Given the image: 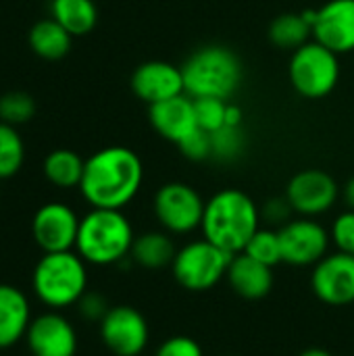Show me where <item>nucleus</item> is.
<instances>
[{"mask_svg": "<svg viewBox=\"0 0 354 356\" xmlns=\"http://www.w3.org/2000/svg\"><path fill=\"white\" fill-rule=\"evenodd\" d=\"M142 179L140 156L125 146H108L86 159L79 192L92 209L121 211L136 198Z\"/></svg>", "mask_w": 354, "mask_h": 356, "instance_id": "obj_1", "label": "nucleus"}, {"mask_svg": "<svg viewBox=\"0 0 354 356\" xmlns=\"http://www.w3.org/2000/svg\"><path fill=\"white\" fill-rule=\"evenodd\" d=\"M202 236L230 254L244 252L261 227V211L242 190H221L204 204Z\"/></svg>", "mask_w": 354, "mask_h": 356, "instance_id": "obj_2", "label": "nucleus"}, {"mask_svg": "<svg viewBox=\"0 0 354 356\" xmlns=\"http://www.w3.org/2000/svg\"><path fill=\"white\" fill-rule=\"evenodd\" d=\"M134 240L131 223L121 211L92 209L79 219L75 250L86 263L106 267L127 259Z\"/></svg>", "mask_w": 354, "mask_h": 356, "instance_id": "obj_3", "label": "nucleus"}, {"mask_svg": "<svg viewBox=\"0 0 354 356\" xmlns=\"http://www.w3.org/2000/svg\"><path fill=\"white\" fill-rule=\"evenodd\" d=\"M184 90L190 98H221L227 100L240 88V58L225 46L198 48L182 65Z\"/></svg>", "mask_w": 354, "mask_h": 356, "instance_id": "obj_4", "label": "nucleus"}, {"mask_svg": "<svg viewBox=\"0 0 354 356\" xmlns=\"http://www.w3.org/2000/svg\"><path fill=\"white\" fill-rule=\"evenodd\" d=\"M31 288L40 302L50 309L77 305L79 298L88 292L86 261L73 250L44 252L33 269Z\"/></svg>", "mask_w": 354, "mask_h": 356, "instance_id": "obj_5", "label": "nucleus"}, {"mask_svg": "<svg viewBox=\"0 0 354 356\" xmlns=\"http://www.w3.org/2000/svg\"><path fill=\"white\" fill-rule=\"evenodd\" d=\"M232 257L234 254L202 238L177 250L171 263V273L182 288L190 292H207L225 280Z\"/></svg>", "mask_w": 354, "mask_h": 356, "instance_id": "obj_6", "label": "nucleus"}, {"mask_svg": "<svg viewBox=\"0 0 354 356\" xmlns=\"http://www.w3.org/2000/svg\"><path fill=\"white\" fill-rule=\"evenodd\" d=\"M290 81L305 98L328 96L340 79L338 54L319 42H307L290 58Z\"/></svg>", "mask_w": 354, "mask_h": 356, "instance_id": "obj_7", "label": "nucleus"}, {"mask_svg": "<svg viewBox=\"0 0 354 356\" xmlns=\"http://www.w3.org/2000/svg\"><path fill=\"white\" fill-rule=\"evenodd\" d=\"M204 200L200 194L182 181H171L159 188L154 196V215L165 232L190 234L202 225Z\"/></svg>", "mask_w": 354, "mask_h": 356, "instance_id": "obj_8", "label": "nucleus"}, {"mask_svg": "<svg viewBox=\"0 0 354 356\" xmlns=\"http://www.w3.org/2000/svg\"><path fill=\"white\" fill-rule=\"evenodd\" d=\"M282 242V261L292 267H315L330 248V232L313 217L290 219L277 229Z\"/></svg>", "mask_w": 354, "mask_h": 356, "instance_id": "obj_9", "label": "nucleus"}, {"mask_svg": "<svg viewBox=\"0 0 354 356\" xmlns=\"http://www.w3.org/2000/svg\"><path fill=\"white\" fill-rule=\"evenodd\" d=\"M100 340L115 356H140L150 340L148 321L129 305L111 307L100 321Z\"/></svg>", "mask_w": 354, "mask_h": 356, "instance_id": "obj_10", "label": "nucleus"}, {"mask_svg": "<svg viewBox=\"0 0 354 356\" xmlns=\"http://www.w3.org/2000/svg\"><path fill=\"white\" fill-rule=\"evenodd\" d=\"M313 294L330 307L354 302V257L346 252L325 254L311 273Z\"/></svg>", "mask_w": 354, "mask_h": 356, "instance_id": "obj_11", "label": "nucleus"}, {"mask_svg": "<svg viewBox=\"0 0 354 356\" xmlns=\"http://www.w3.org/2000/svg\"><path fill=\"white\" fill-rule=\"evenodd\" d=\"M338 184L336 179L321 169H305L296 173L288 188L286 198L294 213L300 217H317L328 213L338 200Z\"/></svg>", "mask_w": 354, "mask_h": 356, "instance_id": "obj_12", "label": "nucleus"}, {"mask_svg": "<svg viewBox=\"0 0 354 356\" xmlns=\"http://www.w3.org/2000/svg\"><path fill=\"white\" fill-rule=\"evenodd\" d=\"M79 232V217L63 202L42 204L31 221V234L35 244L44 252L73 250Z\"/></svg>", "mask_w": 354, "mask_h": 356, "instance_id": "obj_13", "label": "nucleus"}, {"mask_svg": "<svg viewBox=\"0 0 354 356\" xmlns=\"http://www.w3.org/2000/svg\"><path fill=\"white\" fill-rule=\"evenodd\" d=\"M33 356H75L77 332L61 313H44L31 319L25 334Z\"/></svg>", "mask_w": 354, "mask_h": 356, "instance_id": "obj_14", "label": "nucleus"}, {"mask_svg": "<svg viewBox=\"0 0 354 356\" xmlns=\"http://www.w3.org/2000/svg\"><path fill=\"white\" fill-rule=\"evenodd\" d=\"M315 42L336 54L354 50V0H330L317 8L313 23Z\"/></svg>", "mask_w": 354, "mask_h": 356, "instance_id": "obj_15", "label": "nucleus"}, {"mask_svg": "<svg viewBox=\"0 0 354 356\" xmlns=\"http://www.w3.org/2000/svg\"><path fill=\"white\" fill-rule=\"evenodd\" d=\"M131 90L148 106L186 94L182 67L165 60H148L131 73Z\"/></svg>", "mask_w": 354, "mask_h": 356, "instance_id": "obj_16", "label": "nucleus"}, {"mask_svg": "<svg viewBox=\"0 0 354 356\" xmlns=\"http://www.w3.org/2000/svg\"><path fill=\"white\" fill-rule=\"evenodd\" d=\"M148 119L154 131L173 144H179L186 136H190L198 127L194 100L188 94H179L175 98L150 104Z\"/></svg>", "mask_w": 354, "mask_h": 356, "instance_id": "obj_17", "label": "nucleus"}, {"mask_svg": "<svg viewBox=\"0 0 354 356\" xmlns=\"http://www.w3.org/2000/svg\"><path fill=\"white\" fill-rule=\"evenodd\" d=\"M232 290L246 300H261L273 288V269L240 252L232 257L225 275Z\"/></svg>", "mask_w": 354, "mask_h": 356, "instance_id": "obj_18", "label": "nucleus"}, {"mask_svg": "<svg viewBox=\"0 0 354 356\" xmlns=\"http://www.w3.org/2000/svg\"><path fill=\"white\" fill-rule=\"evenodd\" d=\"M31 323L27 296L8 284H0V350L15 346L25 338Z\"/></svg>", "mask_w": 354, "mask_h": 356, "instance_id": "obj_19", "label": "nucleus"}, {"mask_svg": "<svg viewBox=\"0 0 354 356\" xmlns=\"http://www.w3.org/2000/svg\"><path fill=\"white\" fill-rule=\"evenodd\" d=\"M71 42H73V35L52 17L35 21L27 33V44L31 52L44 60L65 58L71 50Z\"/></svg>", "mask_w": 354, "mask_h": 356, "instance_id": "obj_20", "label": "nucleus"}, {"mask_svg": "<svg viewBox=\"0 0 354 356\" xmlns=\"http://www.w3.org/2000/svg\"><path fill=\"white\" fill-rule=\"evenodd\" d=\"M50 17L73 38L88 35L98 23L96 0H50Z\"/></svg>", "mask_w": 354, "mask_h": 356, "instance_id": "obj_21", "label": "nucleus"}, {"mask_svg": "<svg viewBox=\"0 0 354 356\" xmlns=\"http://www.w3.org/2000/svg\"><path fill=\"white\" fill-rule=\"evenodd\" d=\"M177 250L173 246V240L165 232H146L142 236H136L131 246V261L144 269H165L171 267Z\"/></svg>", "mask_w": 354, "mask_h": 356, "instance_id": "obj_22", "label": "nucleus"}, {"mask_svg": "<svg viewBox=\"0 0 354 356\" xmlns=\"http://www.w3.org/2000/svg\"><path fill=\"white\" fill-rule=\"evenodd\" d=\"M83 167L86 161L69 148H56L48 152L42 163L44 177L61 190L79 188L83 177Z\"/></svg>", "mask_w": 354, "mask_h": 356, "instance_id": "obj_23", "label": "nucleus"}, {"mask_svg": "<svg viewBox=\"0 0 354 356\" xmlns=\"http://www.w3.org/2000/svg\"><path fill=\"white\" fill-rule=\"evenodd\" d=\"M309 35H313V25L307 21L305 13H284L269 25V40L284 50L300 48L307 44Z\"/></svg>", "mask_w": 354, "mask_h": 356, "instance_id": "obj_24", "label": "nucleus"}, {"mask_svg": "<svg viewBox=\"0 0 354 356\" xmlns=\"http://www.w3.org/2000/svg\"><path fill=\"white\" fill-rule=\"evenodd\" d=\"M25 161V144L15 125L0 121V179L15 177Z\"/></svg>", "mask_w": 354, "mask_h": 356, "instance_id": "obj_25", "label": "nucleus"}, {"mask_svg": "<svg viewBox=\"0 0 354 356\" xmlns=\"http://www.w3.org/2000/svg\"><path fill=\"white\" fill-rule=\"evenodd\" d=\"M244 254H248L250 259L267 265V267H275L282 261V242H280V234L277 229H263L259 227V232L250 238V242L244 248Z\"/></svg>", "mask_w": 354, "mask_h": 356, "instance_id": "obj_26", "label": "nucleus"}, {"mask_svg": "<svg viewBox=\"0 0 354 356\" xmlns=\"http://www.w3.org/2000/svg\"><path fill=\"white\" fill-rule=\"evenodd\" d=\"M35 115V100L27 92H6L0 96V121L8 125H23Z\"/></svg>", "mask_w": 354, "mask_h": 356, "instance_id": "obj_27", "label": "nucleus"}, {"mask_svg": "<svg viewBox=\"0 0 354 356\" xmlns=\"http://www.w3.org/2000/svg\"><path fill=\"white\" fill-rule=\"evenodd\" d=\"M244 150V136L240 125H223L211 131V156L217 161H234Z\"/></svg>", "mask_w": 354, "mask_h": 356, "instance_id": "obj_28", "label": "nucleus"}, {"mask_svg": "<svg viewBox=\"0 0 354 356\" xmlns=\"http://www.w3.org/2000/svg\"><path fill=\"white\" fill-rule=\"evenodd\" d=\"M194 100V113H196V121L198 127H202L204 131H215L219 127H223L227 123V100L221 98H192Z\"/></svg>", "mask_w": 354, "mask_h": 356, "instance_id": "obj_29", "label": "nucleus"}, {"mask_svg": "<svg viewBox=\"0 0 354 356\" xmlns=\"http://www.w3.org/2000/svg\"><path fill=\"white\" fill-rule=\"evenodd\" d=\"M330 238L336 244L338 252L354 257V211H344L336 217V221L332 223Z\"/></svg>", "mask_w": 354, "mask_h": 356, "instance_id": "obj_30", "label": "nucleus"}, {"mask_svg": "<svg viewBox=\"0 0 354 356\" xmlns=\"http://www.w3.org/2000/svg\"><path fill=\"white\" fill-rule=\"evenodd\" d=\"M179 152L190 161H204L211 159V134L202 127H196L190 136H186L177 144Z\"/></svg>", "mask_w": 354, "mask_h": 356, "instance_id": "obj_31", "label": "nucleus"}, {"mask_svg": "<svg viewBox=\"0 0 354 356\" xmlns=\"http://www.w3.org/2000/svg\"><path fill=\"white\" fill-rule=\"evenodd\" d=\"M154 356H204L200 344L194 338L188 336H173L167 338L159 348Z\"/></svg>", "mask_w": 354, "mask_h": 356, "instance_id": "obj_32", "label": "nucleus"}, {"mask_svg": "<svg viewBox=\"0 0 354 356\" xmlns=\"http://www.w3.org/2000/svg\"><path fill=\"white\" fill-rule=\"evenodd\" d=\"M77 307H79V313H81V317H86L88 321H102V317L108 313V305H106V300L100 296V294H96V292H86L81 298H79V302H77Z\"/></svg>", "mask_w": 354, "mask_h": 356, "instance_id": "obj_33", "label": "nucleus"}, {"mask_svg": "<svg viewBox=\"0 0 354 356\" xmlns=\"http://www.w3.org/2000/svg\"><path fill=\"white\" fill-rule=\"evenodd\" d=\"M292 207L288 202V198H271L263 211H261V219H267L269 223H275V225H286L290 221V215H292Z\"/></svg>", "mask_w": 354, "mask_h": 356, "instance_id": "obj_34", "label": "nucleus"}, {"mask_svg": "<svg viewBox=\"0 0 354 356\" xmlns=\"http://www.w3.org/2000/svg\"><path fill=\"white\" fill-rule=\"evenodd\" d=\"M344 202L348 207V211H354V177H351L344 186Z\"/></svg>", "mask_w": 354, "mask_h": 356, "instance_id": "obj_35", "label": "nucleus"}, {"mask_svg": "<svg viewBox=\"0 0 354 356\" xmlns=\"http://www.w3.org/2000/svg\"><path fill=\"white\" fill-rule=\"evenodd\" d=\"M298 356H334L332 353H328V350H323V348H307V350H303Z\"/></svg>", "mask_w": 354, "mask_h": 356, "instance_id": "obj_36", "label": "nucleus"}]
</instances>
